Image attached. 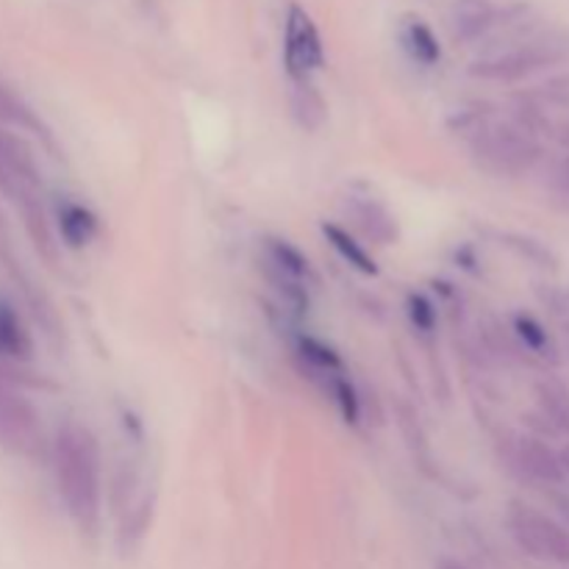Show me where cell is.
<instances>
[{"mask_svg": "<svg viewBox=\"0 0 569 569\" xmlns=\"http://www.w3.org/2000/svg\"><path fill=\"white\" fill-rule=\"evenodd\" d=\"M322 64H326V48L315 20L300 6H289L287 31H283V67L289 81H311Z\"/></svg>", "mask_w": 569, "mask_h": 569, "instance_id": "obj_7", "label": "cell"}, {"mask_svg": "<svg viewBox=\"0 0 569 569\" xmlns=\"http://www.w3.org/2000/svg\"><path fill=\"white\" fill-rule=\"evenodd\" d=\"M56 226H59L61 239H64L67 248L81 250L98 237V217L89 206H83L81 200L61 198L56 200Z\"/></svg>", "mask_w": 569, "mask_h": 569, "instance_id": "obj_11", "label": "cell"}, {"mask_svg": "<svg viewBox=\"0 0 569 569\" xmlns=\"http://www.w3.org/2000/svg\"><path fill=\"white\" fill-rule=\"evenodd\" d=\"M295 353H298L303 370L311 372V378H317L320 383H326L328 378L342 376L345 365L339 359L337 350L331 345H326L322 339L309 337V333H298L295 337Z\"/></svg>", "mask_w": 569, "mask_h": 569, "instance_id": "obj_13", "label": "cell"}, {"mask_svg": "<svg viewBox=\"0 0 569 569\" xmlns=\"http://www.w3.org/2000/svg\"><path fill=\"white\" fill-rule=\"evenodd\" d=\"M509 533L517 548L545 565H569V531L559 520L526 503H511Z\"/></svg>", "mask_w": 569, "mask_h": 569, "instance_id": "obj_3", "label": "cell"}, {"mask_svg": "<svg viewBox=\"0 0 569 569\" xmlns=\"http://www.w3.org/2000/svg\"><path fill=\"white\" fill-rule=\"evenodd\" d=\"M511 331H515L517 342H520L526 350H531V353L542 356V359H550V356H553L550 333L539 326L537 317L520 311V315H515V320H511Z\"/></svg>", "mask_w": 569, "mask_h": 569, "instance_id": "obj_19", "label": "cell"}, {"mask_svg": "<svg viewBox=\"0 0 569 569\" xmlns=\"http://www.w3.org/2000/svg\"><path fill=\"white\" fill-rule=\"evenodd\" d=\"M348 214L353 217L356 228H359L370 242H378V244L398 242V233H400L398 222H395L392 211H389L381 200L370 198V194H350Z\"/></svg>", "mask_w": 569, "mask_h": 569, "instance_id": "obj_10", "label": "cell"}, {"mask_svg": "<svg viewBox=\"0 0 569 569\" xmlns=\"http://www.w3.org/2000/svg\"><path fill=\"white\" fill-rule=\"evenodd\" d=\"M31 111L28 106L0 81V128H33Z\"/></svg>", "mask_w": 569, "mask_h": 569, "instance_id": "obj_21", "label": "cell"}, {"mask_svg": "<svg viewBox=\"0 0 569 569\" xmlns=\"http://www.w3.org/2000/svg\"><path fill=\"white\" fill-rule=\"evenodd\" d=\"M264 248V267L270 270L281 272V276L295 278L300 283H309L311 281V264L303 253H300L295 244H289L287 239H278V237H267L261 242Z\"/></svg>", "mask_w": 569, "mask_h": 569, "instance_id": "obj_17", "label": "cell"}, {"mask_svg": "<svg viewBox=\"0 0 569 569\" xmlns=\"http://www.w3.org/2000/svg\"><path fill=\"white\" fill-rule=\"evenodd\" d=\"M406 306H409L411 326H415L417 331L431 333L433 328H437V309H433V303L426 298V295L411 292L409 300H406Z\"/></svg>", "mask_w": 569, "mask_h": 569, "instance_id": "obj_22", "label": "cell"}, {"mask_svg": "<svg viewBox=\"0 0 569 569\" xmlns=\"http://www.w3.org/2000/svg\"><path fill=\"white\" fill-rule=\"evenodd\" d=\"M289 103H292L295 122H298L303 131H317V128L328 120L326 100H322L320 89L311 81H292Z\"/></svg>", "mask_w": 569, "mask_h": 569, "instance_id": "obj_18", "label": "cell"}, {"mask_svg": "<svg viewBox=\"0 0 569 569\" xmlns=\"http://www.w3.org/2000/svg\"><path fill=\"white\" fill-rule=\"evenodd\" d=\"M548 187L561 203L569 206V156H565V159H559L553 167H550Z\"/></svg>", "mask_w": 569, "mask_h": 569, "instance_id": "obj_24", "label": "cell"}, {"mask_svg": "<svg viewBox=\"0 0 569 569\" xmlns=\"http://www.w3.org/2000/svg\"><path fill=\"white\" fill-rule=\"evenodd\" d=\"M39 170L31 150L20 137L0 128V192L9 194L22 211L39 209Z\"/></svg>", "mask_w": 569, "mask_h": 569, "instance_id": "obj_8", "label": "cell"}, {"mask_svg": "<svg viewBox=\"0 0 569 569\" xmlns=\"http://www.w3.org/2000/svg\"><path fill=\"white\" fill-rule=\"evenodd\" d=\"M0 448L20 456L42 448V417L37 406L6 381H0Z\"/></svg>", "mask_w": 569, "mask_h": 569, "instance_id": "obj_6", "label": "cell"}, {"mask_svg": "<svg viewBox=\"0 0 569 569\" xmlns=\"http://www.w3.org/2000/svg\"><path fill=\"white\" fill-rule=\"evenodd\" d=\"M33 353L31 333L17 309L0 300V361H28Z\"/></svg>", "mask_w": 569, "mask_h": 569, "instance_id": "obj_15", "label": "cell"}, {"mask_svg": "<svg viewBox=\"0 0 569 569\" xmlns=\"http://www.w3.org/2000/svg\"><path fill=\"white\" fill-rule=\"evenodd\" d=\"M322 389H326V392L337 400L345 422H348V426H356L361 417V398H359V392H356L353 383H350V378H345V372L342 376H333L322 383Z\"/></svg>", "mask_w": 569, "mask_h": 569, "instance_id": "obj_20", "label": "cell"}, {"mask_svg": "<svg viewBox=\"0 0 569 569\" xmlns=\"http://www.w3.org/2000/svg\"><path fill=\"white\" fill-rule=\"evenodd\" d=\"M533 395H537L539 420H545L553 433L569 437V389L565 383L559 378H539Z\"/></svg>", "mask_w": 569, "mask_h": 569, "instance_id": "obj_12", "label": "cell"}, {"mask_svg": "<svg viewBox=\"0 0 569 569\" xmlns=\"http://www.w3.org/2000/svg\"><path fill=\"white\" fill-rule=\"evenodd\" d=\"M506 239H509V242H506L509 248L520 250L522 256H528V259L537 261V264H545V261H550L548 250H545L539 242H533V239H526V237H506Z\"/></svg>", "mask_w": 569, "mask_h": 569, "instance_id": "obj_25", "label": "cell"}, {"mask_svg": "<svg viewBox=\"0 0 569 569\" xmlns=\"http://www.w3.org/2000/svg\"><path fill=\"white\" fill-rule=\"evenodd\" d=\"M559 459H561V467H565V476L569 478V445L565 450H559Z\"/></svg>", "mask_w": 569, "mask_h": 569, "instance_id": "obj_27", "label": "cell"}, {"mask_svg": "<svg viewBox=\"0 0 569 569\" xmlns=\"http://www.w3.org/2000/svg\"><path fill=\"white\" fill-rule=\"evenodd\" d=\"M500 459L520 481L542 483V487H561L567 481L559 450L533 433H506L500 439Z\"/></svg>", "mask_w": 569, "mask_h": 569, "instance_id": "obj_5", "label": "cell"}, {"mask_svg": "<svg viewBox=\"0 0 569 569\" xmlns=\"http://www.w3.org/2000/svg\"><path fill=\"white\" fill-rule=\"evenodd\" d=\"M437 569H467V567H465V565H459V561H450V559H445V561H439Z\"/></svg>", "mask_w": 569, "mask_h": 569, "instance_id": "obj_28", "label": "cell"}, {"mask_svg": "<svg viewBox=\"0 0 569 569\" xmlns=\"http://www.w3.org/2000/svg\"><path fill=\"white\" fill-rule=\"evenodd\" d=\"M400 44L409 53V59L422 67H433L442 59V44H439L437 33L420 17H406L403 26H400Z\"/></svg>", "mask_w": 569, "mask_h": 569, "instance_id": "obj_14", "label": "cell"}, {"mask_svg": "<svg viewBox=\"0 0 569 569\" xmlns=\"http://www.w3.org/2000/svg\"><path fill=\"white\" fill-rule=\"evenodd\" d=\"M565 56V39H531V42L515 44V48H506L500 50V53L483 56V59H478L476 64L470 67V76L483 78V81H522V78L533 76V72L561 61Z\"/></svg>", "mask_w": 569, "mask_h": 569, "instance_id": "obj_4", "label": "cell"}, {"mask_svg": "<svg viewBox=\"0 0 569 569\" xmlns=\"http://www.w3.org/2000/svg\"><path fill=\"white\" fill-rule=\"evenodd\" d=\"M472 161L483 172L498 178H520L531 172L542 159V144L531 128L517 122H489L472 137Z\"/></svg>", "mask_w": 569, "mask_h": 569, "instance_id": "obj_2", "label": "cell"}, {"mask_svg": "<svg viewBox=\"0 0 569 569\" xmlns=\"http://www.w3.org/2000/svg\"><path fill=\"white\" fill-rule=\"evenodd\" d=\"M500 20V9L492 0H453L448 11V26L456 42L470 44L487 37Z\"/></svg>", "mask_w": 569, "mask_h": 569, "instance_id": "obj_9", "label": "cell"}, {"mask_svg": "<svg viewBox=\"0 0 569 569\" xmlns=\"http://www.w3.org/2000/svg\"><path fill=\"white\" fill-rule=\"evenodd\" d=\"M542 300L556 326L569 337V289H548V292H542Z\"/></svg>", "mask_w": 569, "mask_h": 569, "instance_id": "obj_23", "label": "cell"}, {"mask_svg": "<svg viewBox=\"0 0 569 569\" xmlns=\"http://www.w3.org/2000/svg\"><path fill=\"white\" fill-rule=\"evenodd\" d=\"M56 487L81 531L92 533L100 522L103 478H100V448L94 433L81 422H67L53 439Z\"/></svg>", "mask_w": 569, "mask_h": 569, "instance_id": "obj_1", "label": "cell"}, {"mask_svg": "<svg viewBox=\"0 0 569 569\" xmlns=\"http://www.w3.org/2000/svg\"><path fill=\"white\" fill-rule=\"evenodd\" d=\"M559 142H561V148H565L567 153H569V122L559 131Z\"/></svg>", "mask_w": 569, "mask_h": 569, "instance_id": "obj_26", "label": "cell"}, {"mask_svg": "<svg viewBox=\"0 0 569 569\" xmlns=\"http://www.w3.org/2000/svg\"><path fill=\"white\" fill-rule=\"evenodd\" d=\"M320 231L322 237H326V242L337 250L339 259H342L345 264L353 267L356 272H361V276L367 278H376L378 272H381L378 270V261L367 253L365 244H361L353 233L345 231L342 226H337V222H322Z\"/></svg>", "mask_w": 569, "mask_h": 569, "instance_id": "obj_16", "label": "cell"}, {"mask_svg": "<svg viewBox=\"0 0 569 569\" xmlns=\"http://www.w3.org/2000/svg\"><path fill=\"white\" fill-rule=\"evenodd\" d=\"M559 509H561V515L569 517V498H559Z\"/></svg>", "mask_w": 569, "mask_h": 569, "instance_id": "obj_29", "label": "cell"}]
</instances>
